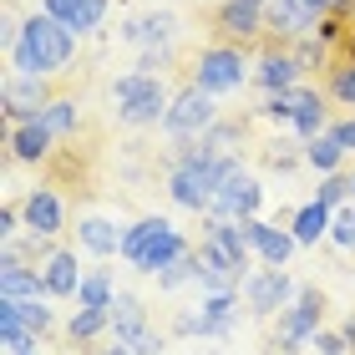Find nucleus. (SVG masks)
Wrapping results in <instances>:
<instances>
[{
	"instance_id": "aec40b11",
	"label": "nucleus",
	"mask_w": 355,
	"mask_h": 355,
	"mask_svg": "<svg viewBox=\"0 0 355 355\" xmlns=\"http://www.w3.org/2000/svg\"><path fill=\"white\" fill-rule=\"evenodd\" d=\"M41 274H46V289H51V300H76V289H82L76 249H51V254L41 259Z\"/></svg>"
},
{
	"instance_id": "ddd939ff",
	"label": "nucleus",
	"mask_w": 355,
	"mask_h": 355,
	"mask_svg": "<svg viewBox=\"0 0 355 355\" xmlns=\"http://www.w3.org/2000/svg\"><path fill=\"white\" fill-rule=\"evenodd\" d=\"M21 214H26V229L41 239H56L67 229V203L56 198V188H31L21 198Z\"/></svg>"
},
{
	"instance_id": "2eb2a0df",
	"label": "nucleus",
	"mask_w": 355,
	"mask_h": 355,
	"mask_svg": "<svg viewBox=\"0 0 355 355\" xmlns=\"http://www.w3.org/2000/svg\"><path fill=\"white\" fill-rule=\"evenodd\" d=\"M244 234L254 244V259L259 264H289V254L300 249V239L279 229V223H264V218H244Z\"/></svg>"
},
{
	"instance_id": "6e6552de",
	"label": "nucleus",
	"mask_w": 355,
	"mask_h": 355,
	"mask_svg": "<svg viewBox=\"0 0 355 355\" xmlns=\"http://www.w3.org/2000/svg\"><path fill=\"white\" fill-rule=\"evenodd\" d=\"M295 295H300V284L289 279V269H284V264L249 269V279H244V310H249V315H259V320H274Z\"/></svg>"
},
{
	"instance_id": "cd10ccee",
	"label": "nucleus",
	"mask_w": 355,
	"mask_h": 355,
	"mask_svg": "<svg viewBox=\"0 0 355 355\" xmlns=\"http://www.w3.org/2000/svg\"><path fill=\"white\" fill-rule=\"evenodd\" d=\"M330 244H335V249H350V254H355V198L335 208V218H330Z\"/></svg>"
},
{
	"instance_id": "f03ea898",
	"label": "nucleus",
	"mask_w": 355,
	"mask_h": 355,
	"mask_svg": "<svg viewBox=\"0 0 355 355\" xmlns=\"http://www.w3.org/2000/svg\"><path fill=\"white\" fill-rule=\"evenodd\" d=\"M112 112H117V122L122 127H132V132H142V127H163V117H168V107H173V92H168V82L157 71H127V76H117L112 82Z\"/></svg>"
},
{
	"instance_id": "9b49d317",
	"label": "nucleus",
	"mask_w": 355,
	"mask_h": 355,
	"mask_svg": "<svg viewBox=\"0 0 355 355\" xmlns=\"http://www.w3.org/2000/svg\"><path fill=\"white\" fill-rule=\"evenodd\" d=\"M259 208H264V188H259V178L244 173V163H239L229 178H223V188H218V198L208 214H218V218H259Z\"/></svg>"
},
{
	"instance_id": "dca6fc26",
	"label": "nucleus",
	"mask_w": 355,
	"mask_h": 355,
	"mask_svg": "<svg viewBox=\"0 0 355 355\" xmlns=\"http://www.w3.org/2000/svg\"><path fill=\"white\" fill-rule=\"evenodd\" d=\"M289 96H295V137L310 142L320 132H330V107H325V92L320 87H289Z\"/></svg>"
},
{
	"instance_id": "72a5a7b5",
	"label": "nucleus",
	"mask_w": 355,
	"mask_h": 355,
	"mask_svg": "<svg viewBox=\"0 0 355 355\" xmlns=\"http://www.w3.org/2000/svg\"><path fill=\"white\" fill-rule=\"evenodd\" d=\"M96 355H132V350H127V345H117V340H107V345L96 350Z\"/></svg>"
},
{
	"instance_id": "1a4fd4ad",
	"label": "nucleus",
	"mask_w": 355,
	"mask_h": 355,
	"mask_svg": "<svg viewBox=\"0 0 355 355\" xmlns=\"http://www.w3.org/2000/svg\"><path fill=\"white\" fill-rule=\"evenodd\" d=\"M51 76H31V71H6V87H0V112H6V122H31V117H41L46 102H51Z\"/></svg>"
},
{
	"instance_id": "412c9836",
	"label": "nucleus",
	"mask_w": 355,
	"mask_h": 355,
	"mask_svg": "<svg viewBox=\"0 0 355 355\" xmlns=\"http://www.w3.org/2000/svg\"><path fill=\"white\" fill-rule=\"evenodd\" d=\"M122 234H127V229H117V223L102 218V214H87L82 223H76V244H82L87 254H96V259L122 254Z\"/></svg>"
},
{
	"instance_id": "9d476101",
	"label": "nucleus",
	"mask_w": 355,
	"mask_h": 355,
	"mask_svg": "<svg viewBox=\"0 0 355 355\" xmlns=\"http://www.w3.org/2000/svg\"><path fill=\"white\" fill-rule=\"evenodd\" d=\"M214 31L223 41H234V46L259 41L269 31V0H223L218 15H214Z\"/></svg>"
},
{
	"instance_id": "7c9ffc66",
	"label": "nucleus",
	"mask_w": 355,
	"mask_h": 355,
	"mask_svg": "<svg viewBox=\"0 0 355 355\" xmlns=\"http://www.w3.org/2000/svg\"><path fill=\"white\" fill-rule=\"evenodd\" d=\"M330 96L340 107H355V61H345V67L330 71Z\"/></svg>"
},
{
	"instance_id": "473e14b6",
	"label": "nucleus",
	"mask_w": 355,
	"mask_h": 355,
	"mask_svg": "<svg viewBox=\"0 0 355 355\" xmlns=\"http://www.w3.org/2000/svg\"><path fill=\"white\" fill-rule=\"evenodd\" d=\"M6 355H46V335H21L15 345H6Z\"/></svg>"
},
{
	"instance_id": "20e7f679",
	"label": "nucleus",
	"mask_w": 355,
	"mask_h": 355,
	"mask_svg": "<svg viewBox=\"0 0 355 355\" xmlns=\"http://www.w3.org/2000/svg\"><path fill=\"white\" fill-rule=\"evenodd\" d=\"M214 122H218V96L203 92L188 76V82L173 92V107H168V117H163V132L173 137V148H178V142H198Z\"/></svg>"
},
{
	"instance_id": "a211bd4d",
	"label": "nucleus",
	"mask_w": 355,
	"mask_h": 355,
	"mask_svg": "<svg viewBox=\"0 0 355 355\" xmlns=\"http://www.w3.org/2000/svg\"><path fill=\"white\" fill-rule=\"evenodd\" d=\"M41 10H51L76 36H92V31H102V21H107V0H41Z\"/></svg>"
},
{
	"instance_id": "4be33fe9",
	"label": "nucleus",
	"mask_w": 355,
	"mask_h": 355,
	"mask_svg": "<svg viewBox=\"0 0 355 355\" xmlns=\"http://www.w3.org/2000/svg\"><path fill=\"white\" fill-rule=\"evenodd\" d=\"M330 218H335V208H325L320 198H310L304 208L289 214V234L300 239V249H315L320 239H330Z\"/></svg>"
},
{
	"instance_id": "f704fd0d",
	"label": "nucleus",
	"mask_w": 355,
	"mask_h": 355,
	"mask_svg": "<svg viewBox=\"0 0 355 355\" xmlns=\"http://www.w3.org/2000/svg\"><path fill=\"white\" fill-rule=\"evenodd\" d=\"M350 198H355V168H350Z\"/></svg>"
},
{
	"instance_id": "bb28decb",
	"label": "nucleus",
	"mask_w": 355,
	"mask_h": 355,
	"mask_svg": "<svg viewBox=\"0 0 355 355\" xmlns=\"http://www.w3.org/2000/svg\"><path fill=\"white\" fill-rule=\"evenodd\" d=\"M153 279H157V289H178V284H193V279H198V249H188L183 259H173L168 269H157Z\"/></svg>"
},
{
	"instance_id": "4468645a",
	"label": "nucleus",
	"mask_w": 355,
	"mask_h": 355,
	"mask_svg": "<svg viewBox=\"0 0 355 355\" xmlns=\"http://www.w3.org/2000/svg\"><path fill=\"white\" fill-rule=\"evenodd\" d=\"M310 31H320V15L304 6V0H269V36L279 46L310 36Z\"/></svg>"
},
{
	"instance_id": "f8f14e48",
	"label": "nucleus",
	"mask_w": 355,
	"mask_h": 355,
	"mask_svg": "<svg viewBox=\"0 0 355 355\" xmlns=\"http://www.w3.org/2000/svg\"><path fill=\"white\" fill-rule=\"evenodd\" d=\"M122 41H127V46H142V51H173V41H178V15H173V10L127 15Z\"/></svg>"
},
{
	"instance_id": "7ed1b4c3",
	"label": "nucleus",
	"mask_w": 355,
	"mask_h": 355,
	"mask_svg": "<svg viewBox=\"0 0 355 355\" xmlns=\"http://www.w3.org/2000/svg\"><path fill=\"white\" fill-rule=\"evenodd\" d=\"M188 249H193V244H188V239L178 234V229H173L168 218H157V214L137 218L132 229L122 234V259L132 264L137 274H148V279H153L157 269H168L173 259H183Z\"/></svg>"
},
{
	"instance_id": "c85d7f7f",
	"label": "nucleus",
	"mask_w": 355,
	"mask_h": 355,
	"mask_svg": "<svg viewBox=\"0 0 355 355\" xmlns=\"http://www.w3.org/2000/svg\"><path fill=\"white\" fill-rule=\"evenodd\" d=\"M315 198L325 203V208L350 203V173H325V178H320V188H315Z\"/></svg>"
},
{
	"instance_id": "b1692460",
	"label": "nucleus",
	"mask_w": 355,
	"mask_h": 355,
	"mask_svg": "<svg viewBox=\"0 0 355 355\" xmlns=\"http://www.w3.org/2000/svg\"><path fill=\"white\" fill-rule=\"evenodd\" d=\"M345 148H340V142H335L330 132H320V137H310V142H304V168H315L320 178H325V173H340V163H345Z\"/></svg>"
},
{
	"instance_id": "423d86ee",
	"label": "nucleus",
	"mask_w": 355,
	"mask_h": 355,
	"mask_svg": "<svg viewBox=\"0 0 355 355\" xmlns=\"http://www.w3.org/2000/svg\"><path fill=\"white\" fill-rule=\"evenodd\" d=\"M249 56H244V46H234V41H214V46H203L198 61H193V82H198L203 92H214V96H234V92H244L249 82Z\"/></svg>"
},
{
	"instance_id": "0eeeda50",
	"label": "nucleus",
	"mask_w": 355,
	"mask_h": 355,
	"mask_svg": "<svg viewBox=\"0 0 355 355\" xmlns=\"http://www.w3.org/2000/svg\"><path fill=\"white\" fill-rule=\"evenodd\" d=\"M107 340L127 345L132 355H163V335L153 330L148 304H142L137 295H122V289H117V300H112V335Z\"/></svg>"
},
{
	"instance_id": "c756f323",
	"label": "nucleus",
	"mask_w": 355,
	"mask_h": 355,
	"mask_svg": "<svg viewBox=\"0 0 355 355\" xmlns=\"http://www.w3.org/2000/svg\"><path fill=\"white\" fill-rule=\"evenodd\" d=\"M259 117H264V122H279V127H289V122H295V96H289V92H264Z\"/></svg>"
},
{
	"instance_id": "5701e85b",
	"label": "nucleus",
	"mask_w": 355,
	"mask_h": 355,
	"mask_svg": "<svg viewBox=\"0 0 355 355\" xmlns=\"http://www.w3.org/2000/svg\"><path fill=\"white\" fill-rule=\"evenodd\" d=\"M102 335H112V310L76 304L71 320H67V340H71V345H92V340H102Z\"/></svg>"
},
{
	"instance_id": "a878e982",
	"label": "nucleus",
	"mask_w": 355,
	"mask_h": 355,
	"mask_svg": "<svg viewBox=\"0 0 355 355\" xmlns=\"http://www.w3.org/2000/svg\"><path fill=\"white\" fill-rule=\"evenodd\" d=\"M41 122L56 132V142H61V137H76V122H82L76 96H51V102H46V112H41Z\"/></svg>"
},
{
	"instance_id": "f257e3e1",
	"label": "nucleus",
	"mask_w": 355,
	"mask_h": 355,
	"mask_svg": "<svg viewBox=\"0 0 355 355\" xmlns=\"http://www.w3.org/2000/svg\"><path fill=\"white\" fill-rule=\"evenodd\" d=\"M76 61V31L61 26L51 10H31L10 46V67L31 76H61Z\"/></svg>"
},
{
	"instance_id": "6ab92c4d",
	"label": "nucleus",
	"mask_w": 355,
	"mask_h": 355,
	"mask_svg": "<svg viewBox=\"0 0 355 355\" xmlns=\"http://www.w3.org/2000/svg\"><path fill=\"white\" fill-rule=\"evenodd\" d=\"M51 142H56V132L41 117L10 127V157L15 163H46V157H51Z\"/></svg>"
},
{
	"instance_id": "393cba45",
	"label": "nucleus",
	"mask_w": 355,
	"mask_h": 355,
	"mask_svg": "<svg viewBox=\"0 0 355 355\" xmlns=\"http://www.w3.org/2000/svg\"><path fill=\"white\" fill-rule=\"evenodd\" d=\"M112 300H117V279H112V269H87L82 274V289H76V304L112 310Z\"/></svg>"
},
{
	"instance_id": "2f4dec72",
	"label": "nucleus",
	"mask_w": 355,
	"mask_h": 355,
	"mask_svg": "<svg viewBox=\"0 0 355 355\" xmlns=\"http://www.w3.org/2000/svg\"><path fill=\"white\" fill-rule=\"evenodd\" d=\"M310 345H315L320 355H350V350H355V345H350V335H345V330H330V325L320 330Z\"/></svg>"
},
{
	"instance_id": "f3484780",
	"label": "nucleus",
	"mask_w": 355,
	"mask_h": 355,
	"mask_svg": "<svg viewBox=\"0 0 355 355\" xmlns=\"http://www.w3.org/2000/svg\"><path fill=\"white\" fill-rule=\"evenodd\" d=\"M300 76H304V67L289 46H269L259 56V67H254V82L264 92H289V87H300Z\"/></svg>"
},
{
	"instance_id": "39448f33",
	"label": "nucleus",
	"mask_w": 355,
	"mask_h": 355,
	"mask_svg": "<svg viewBox=\"0 0 355 355\" xmlns=\"http://www.w3.org/2000/svg\"><path fill=\"white\" fill-rule=\"evenodd\" d=\"M320 330H325V295H320L315 284H300V295L274 315V345L284 355H295L300 345H310Z\"/></svg>"
}]
</instances>
